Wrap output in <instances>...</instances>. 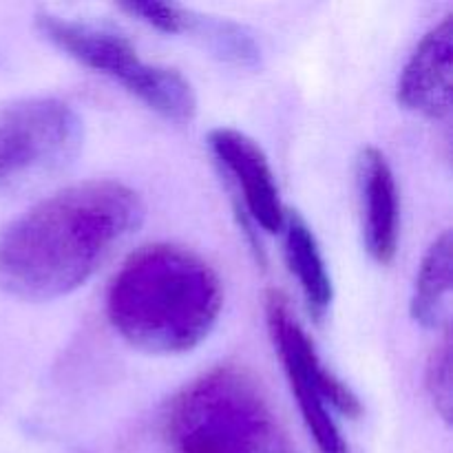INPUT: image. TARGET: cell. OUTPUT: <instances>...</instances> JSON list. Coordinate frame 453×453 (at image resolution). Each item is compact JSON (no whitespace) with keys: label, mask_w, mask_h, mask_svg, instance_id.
<instances>
[{"label":"cell","mask_w":453,"mask_h":453,"mask_svg":"<svg viewBox=\"0 0 453 453\" xmlns=\"http://www.w3.org/2000/svg\"><path fill=\"white\" fill-rule=\"evenodd\" d=\"M453 16L442 18L423 35L398 78V104L427 119L451 113Z\"/></svg>","instance_id":"52a82bcc"},{"label":"cell","mask_w":453,"mask_h":453,"mask_svg":"<svg viewBox=\"0 0 453 453\" xmlns=\"http://www.w3.org/2000/svg\"><path fill=\"white\" fill-rule=\"evenodd\" d=\"M425 385L432 398L434 410L441 418L449 425L451 420V336L449 327L442 334L441 343L429 354L427 372H425Z\"/></svg>","instance_id":"7c38bea8"},{"label":"cell","mask_w":453,"mask_h":453,"mask_svg":"<svg viewBox=\"0 0 453 453\" xmlns=\"http://www.w3.org/2000/svg\"><path fill=\"white\" fill-rule=\"evenodd\" d=\"M75 109L58 97H22L0 104V193L65 166L82 146Z\"/></svg>","instance_id":"5b68a950"},{"label":"cell","mask_w":453,"mask_h":453,"mask_svg":"<svg viewBox=\"0 0 453 453\" xmlns=\"http://www.w3.org/2000/svg\"><path fill=\"white\" fill-rule=\"evenodd\" d=\"M451 233L445 230L425 252L423 264L416 274L410 312L418 326L429 327V330L447 323L451 292Z\"/></svg>","instance_id":"8fae6325"},{"label":"cell","mask_w":453,"mask_h":453,"mask_svg":"<svg viewBox=\"0 0 453 453\" xmlns=\"http://www.w3.org/2000/svg\"><path fill=\"white\" fill-rule=\"evenodd\" d=\"M224 286L206 259L188 248L150 243L133 252L106 292L113 330L146 354H184L202 345L219 321Z\"/></svg>","instance_id":"7a4b0ae2"},{"label":"cell","mask_w":453,"mask_h":453,"mask_svg":"<svg viewBox=\"0 0 453 453\" xmlns=\"http://www.w3.org/2000/svg\"><path fill=\"white\" fill-rule=\"evenodd\" d=\"M144 219L142 197L115 180L66 186L0 233V290L51 301L88 281Z\"/></svg>","instance_id":"6da1fadb"},{"label":"cell","mask_w":453,"mask_h":453,"mask_svg":"<svg viewBox=\"0 0 453 453\" xmlns=\"http://www.w3.org/2000/svg\"><path fill=\"white\" fill-rule=\"evenodd\" d=\"M208 146L221 168L237 184L252 221L265 233H279L286 219V206L264 149L246 133L230 127L211 131Z\"/></svg>","instance_id":"8992f818"},{"label":"cell","mask_w":453,"mask_h":453,"mask_svg":"<svg viewBox=\"0 0 453 453\" xmlns=\"http://www.w3.org/2000/svg\"><path fill=\"white\" fill-rule=\"evenodd\" d=\"M162 434L173 453H299L259 380L233 365L181 388L164 411Z\"/></svg>","instance_id":"3957f363"},{"label":"cell","mask_w":453,"mask_h":453,"mask_svg":"<svg viewBox=\"0 0 453 453\" xmlns=\"http://www.w3.org/2000/svg\"><path fill=\"white\" fill-rule=\"evenodd\" d=\"M358 188L363 202V242L372 259L392 264L401 237V195L383 150L367 146L358 157Z\"/></svg>","instance_id":"9c48e42d"},{"label":"cell","mask_w":453,"mask_h":453,"mask_svg":"<svg viewBox=\"0 0 453 453\" xmlns=\"http://www.w3.org/2000/svg\"><path fill=\"white\" fill-rule=\"evenodd\" d=\"M119 9L140 18L142 22L155 27V29L164 31V34H184V31L193 29L195 25L193 13L173 3H127L119 4Z\"/></svg>","instance_id":"4fadbf2b"},{"label":"cell","mask_w":453,"mask_h":453,"mask_svg":"<svg viewBox=\"0 0 453 453\" xmlns=\"http://www.w3.org/2000/svg\"><path fill=\"white\" fill-rule=\"evenodd\" d=\"M35 27L53 47L80 65L113 78L168 122H190L197 113V96L188 80L173 66L142 60L127 35L51 12L35 13Z\"/></svg>","instance_id":"277c9868"},{"label":"cell","mask_w":453,"mask_h":453,"mask_svg":"<svg viewBox=\"0 0 453 453\" xmlns=\"http://www.w3.org/2000/svg\"><path fill=\"white\" fill-rule=\"evenodd\" d=\"M281 230L288 268L296 277L312 319L323 321L334 299V286H332V277L327 273L317 234L296 211H286Z\"/></svg>","instance_id":"30bf717a"},{"label":"cell","mask_w":453,"mask_h":453,"mask_svg":"<svg viewBox=\"0 0 453 453\" xmlns=\"http://www.w3.org/2000/svg\"><path fill=\"white\" fill-rule=\"evenodd\" d=\"M265 319H268V330L279 358H281V365L295 367L296 372H301L319 389L327 407L348 416V418H358L363 414V405L358 396L339 376L332 374L323 365L312 339L295 319L290 303H288L281 292H268V296H265Z\"/></svg>","instance_id":"ba28073f"}]
</instances>
